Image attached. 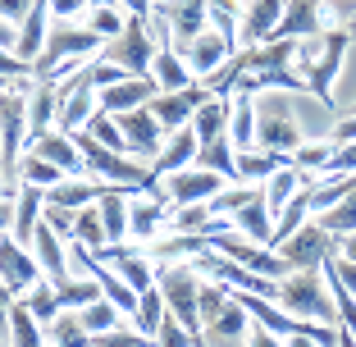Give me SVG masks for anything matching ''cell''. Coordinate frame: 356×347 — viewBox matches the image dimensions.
I'll return each instance as SVG.
<instances>
[{
    "mask_svg": "<svg viewBox=\"0 0 356 347\" xmlns=\"http://www.w3.org/2000/svg\"><path fill=\"white\" fill-rule=\"evenodd\" d=\"M156 55H160V46H156V37H151L147 19H137V14H128V28L119 32L115 42L101 46V60L124 64L133 78H151V64H156Z\"/></svg>",
    "mask_w": 356,
    "mask_h": 347,
    "instance_id": "5b68a950",
    "label": "cell"
},
{
    "mask_svg": "<svg viewBox=\"0 0 356 347\" xmlns=\"http://www.w3.org/2000/svg\"><path fill=\"white\" fill-rule=\"evenodd\" d=\"M165 316H169V306H165V293H160V284H156V288H147V293H142V302H137L133 329H142V334L156 338V329L165 325Z\"/></svg>",
    "mask_w": 356,
    "mask_h": 347,
    "instance_id": "f546056e",
    "label": "cell"
},
{
    "mask_svg": "<svg viewBox=\"0 0 356 347\" xmlns=\"http://www.w3.org/2000/svg\"><path fill=\"white\" fill-rule=\"evenodd\" d=\"M197 151H201V137H197V128H178V133H169L165 137V151H160V160L151 169H156L160 179H169V174H178V169H188V165H197Z\"/></svg>",
    "mask_w": 356,
    "mask_h": 347,
    "instance_id": "44dd1931",
    "label": "cell"
},
{
    "mask_svg": "<svg viewBox=\"0 0 356 347\" xmlns=\"http://www.w3.org/2000/svg\"><path fill=\"white\" fill-rule=\"evenodd\" d=\"M78 316H83V325H87V329H92V338H96V334H110V329H119V325L128 320L124 311L110 302V297H96V302H87Z\"/></svg>",
    "mask_w": 356,
    "mask_h": 347,
    "instance_id": "f1b7e54d",
    "label": "cell"
},
{
    "mask_svg": "<svg viewBox=\"0 0 356 347\" xmlns=\"http://www.w3.org/2000/svg\"><path fill=\"white\" fill-rule=\"evenodd\" d=\"M352 110H356V106H352Z\"/></svg>",
    "mask_w": 356,
    "mask_h": 347,
    "instance_id": "ee69618b",
    "label": "cell"
},
{
    "mask_svg": "<svg viewBox=\"0 0 356 347\" xmlns=\"http://www.w3.org/2000/svg\"><path fill=\"white\" fill-rule=\"evenodd\" d=\"M229 137H233V147H238V151H252L256 147V92H238Z\"/></svg>",
    "mask_w": 356,
    "mask_h": 347,
    "instance_id": "d4e9b609",
    "label": "cell"
},
{
    "mask_svg": "<svg viewBox=\"0 0 356 347\" xmlns=\"http://www.w3.org/2000/svg\"><path fill=\"white\" fill-rule=\"evenodd\" d=\"M60 106H64L60 83H32V92H28V147L42 133L60 128Z\"/></svg>",
    "mask_w": 356,
    "mask_h": 347,
    "instance_id": "e0dca14e",
    "label": "cell"
},
{
    "mask_svg": "<svg viewBox=\"0 0 356 347\" xmlns=\"http://www.w3.org/2000/svg\"><path fill=\"white\" fill-rule=\"evenodd\" d=\"M32 5H37V0H0V19L5 23H23L32 14Z\"/></svg>",
    "mask_w": 356,
    "mask_h": 347,
    "instance_id": "8d00e7d4",
    "label": "cell"
},
{
    "mask_svg": "<svg viewBox=\"0 0 356 347\" xmlns=\"http://www.w3.org/2000/svg\"><path fill=\"white\" fill-rule=\"evenodd\" d=\"M242 5H252V0H242Z\"/></svg>",
    "mask_w": 356,
    "mask_h": 347,
    "instance_id": "7bdbcfd3",
    "label": "cell"
},
{
    "mask_svg": "<svg viewBox=\"0 0 356 347\" xmlns=\"http://www.w3.org/2000/svg\"><path fill=\"white\" fill-rule=\"evenodd\" d=\"M233 55H238V42H233V37H224L220 28H206L192 46H183V60L192 64V74H197L201 83L220 74V69L233 60Z\"/></svg>",
    "mask_w": 356,
    "mask_h": 347,
    "instance_id": "4fadbf2b",
    "label": "cell"
},
{
    "mask_svg": "<svg viewBox=\"0 0 356 347\" xmlns=\"http://www.w3.org/2000/svg\"><path fill=\"white\" fill-rule=\"evenodd\" d=\"M92 347H156V338L142 334V329L119 325V329H110V334H96V338H92Z\"/></svg>",
    "mask_w": 356,
    "mask_h": 347,
    "instance_id": "e575fe53",
    "label": "cell"
},
{
    "mask_svg": "<svg viewBox=\"0 0 356 347\" xmlns=\"http://www.w3.org/2000/svg\"><path fill=\"white\" fill-rule=\"evenodd\" d=\"M69 174H64L55 160H46V156H37V151H23V160H19V183H32V188H55V183H64Z\"/></svg>",
    "mask_w": 356,
    "mask_h": 347,
    "instance_id": "484cf974",
    "label": "cell"
},
{
    "mask_svg": "<svg viewBox=\"0 0 356 347\" xmlns=\"http://www.w3.org/2000/svg\"><path fill=\"white\" fill-rule=\"evenodd\" d=\"M224 188H229L224 174H215V169H206V165H188V169H178V174H169L165 197L178 211V206H192V201H215Z\"/></svg>",
    "mask_w": 356,
    "mask_h": 347,
    "instance_id": "30bf717a",
    "label": "cell"
},
{
    "mask_svg": "<svg viewBox=\"0 0 356 347\" xmlns=\"http://www.w3.org/2000/svg\"><path fill=\"white\" fill-rule=\"evenodd\" d=\"M92 5L87 0H51V14H55V23H74L78 14H87Z\"/></svg>",
    "mask_w": 356,
    "mask_h": 347,
    "instance_id": "d590c367",
    "label": "cell"
},
{
    "mask_svg": "<svg viewBox=\"0 0 356 347\" xmlns=\"http://www.w3.org/2000/svg\"><path fill=\"white\" fill-rule=\"evenodd\" d=\"M347 37L343 28H325L320 37H302L297 42V74L306 78L311 96L320 106H334V83H338V69H343V55H347Z\"/></svg>",
    "mask_w": 356,
    "mask_h": 347,
    "instance_id": "6da1fadb",
    "label": "cell"
},
{
    "mask_svg": "<svg viewBox=\"0 0 356 347\" xmlns=\"http://www.w3.org/2000/svg\"><path fill=\"white\" fill-rule=\"evenodd\" d=\"M210 247H215V252H224L229 261L247 265V270L265 274V279H283V274H293V265L283 261L279 247H261V242H252L247 233H238V229L215 233V238H210Z\"/></svg>",
    "mask_w": 356,
    "mask_h": 347,
    "instance_id": "8992f818",
    "label": "cell"
},
{
    "mask_svg": "<svg viewBox=\"0 0 356 347\" xmlns=\"http://www.w3.org/2000/svg\"><path fill=\"white\" fill-rule=\"evenodd\" d=\"M32 252H37V261H42L46 279H51L55 288H69V284H74V279H69V252H64V238L46 220H42V229H37V238H32Z\"/></svg>",
    "mask_w": 356,
    "mask_h": 347,
    "instance_id": "ffe728a7",
    "label": "cell"
},
{
    "mask_svg": "<svg viewBox=\"0 0 356 347\" xmlns=\"http://www.w3.org/2000/svg\"><path fill=\"white\" fill-rule=\"evenodd\" d=\"M293 165L288 151H270V147H252V151H238V179L242 183H265L274 179L279 169Z\"/></svg>",
    "mask_w": 356,
    "mask_h": 347,
    "instance_id": "603a6c76",
    "label": "cell"
},
{
    "mask_svg": "<svg viewBox=\"0 0 356 347\" xmlns=\"http://www.w3.org/2000/svg\"><path fill=\"white\" fill-rule=\"evenodd\" d=\"M101 46H105V37H96L87 23H55L42 60L32 64V69H37V83H51V74L60 69L64 60H96Z\"/></svg>",
    "mask_w": 356,
    "mask_h": 347,
    "instance_id": "277c9868",
    "label": "cell"
},
{
    "mask_svg": "<svg viewBox=\"0 0 356 347\" xmlns=\"http://www.w3.org/2000/svg\"><path fill=\"white\" fill-rule=\"evenodd\" d=\"M101 256L110 270H119L133 284V293H147V288H156V265L147 261V252H142V242H110V247H101Z\"/></svg>",
    "mask_w": 356,
    "mask_h": 347,
    "instance_id": "5bb4252c",
    "label": "cell"
},
{
    "mask_svg": "<svg viewBox=\"0 0 356 347\" xmlns=\"http://www.w3.org/2000/svg\"><path fill=\"white\" fill-rule=\"evenodd\" d=\"M87 28H92L96 37H105V42H115L119 32L128 28V10L124 5H92V10H87Z\"/></svg>",
    "mask_w": 356,
    "mask_h": 347,
    "instance_id": "4dcf8cb0",
    "label": "cell"
},
{
    "mask_svg": "<svg viewBox=\"0 0 356 347\" xmlns=\"http://www.w3.org/2000/svg\"><path fill=\"white\" fill-rule=\"evenodd\" d=\"M247 347H288V338L270 334L265 325H252V334H247Z\"/></svg>",
    "mask_w": 356,
    "mask_h": 347,
    "instance_id": "f35d334b",
    "label": "cell"
},
{
    "mask_svg": "<svg viewBox=\"0 0 356 347\" xmlns=\"http://www.w3.org/2000/svg\"><path fill=\"white\" fill-rule=\"evenodd\" d=\"M229 124H233V96H220V92H210L206 106L192 115V128H197L201 147L215 142V137H229Z\"/></svg>",
    "mask_w": 356,
    "mask_h": 347,
    "instance_id": "7402d4cb",
    "label": "cell"
},
{
    "mask_svg": "<svg viewBox=\"0 0 356 347\" xmlns=\"http://www.w3.org/2000/svg\"><path fill=\"white\" fill-rule=\"evenodd\" d=\"M28 151H37V156L55 160V165L69 174V179H87V160H83V147L74 142V133H64V128H51V133H42L37 142H32Z\"/></svg>",
    "mask_w": 356,
    "mask_h": 347,
    "instance_id": "ac0fdd59",
    "label": "cell"
},
{
    "mask_svg": "<svg viewBox=\"0 0 356 347\" xmlns=\"http://www.w3.org/2000/svg\"><path fill=\"white\" fill-rule=\"evenodd\" d=\"M279 306L293 311L302 320H325V325H338V306L334 293L325 284V270H293L279 279Z\"/></svg>",
    "mask_w": 356,
    "mask_h": 347,
    "instance_id": "7a4b0ae2",
    "label": "cell"
},
{
    "mask_svg": "<svg viewBox=\"0 0 356 347\" xmlns=\"http://www.w3.org/2000/svg\"><path fill=\"white\" fill-rule=\"evenodd\" d=\"M338 256H352L356 261V233H343V238H338Z\"/></svg>",
    "mask_w": 356,
    "mask_h": 347,
    "instance_id": "ab89813d",
    "label": "cell"
},
{
    "mask_svg": "<svg viewBox=\"0 0 356 347\" xmlns=\"http://www.w3.org/2000/svg\"><path fill=\"white\" fill-rule=\"evenodd\" d=\"M5 329H10V347H51L46 325L32 316L23 297H5Z\"/></svg>",
    "mask_w": 356,
    "mask_h": 347,
    "instance_id": "d6986e66",
    "label": "cell"
},
{
    "mask_svg": "<svg viewBox=\"0 0 356 347\" xmlns=\"http://www.w3.org/2000/svg\"><path fill=\"white\" fill-rule=\"evenodd\" d=\"M315 220L325 224L334 238H343V233H356V192H352V197H343V201H334V206H329V211H320Z\"/></svg>",
    "mask_w": 356,
    "mask_h": 347,
    "instance_id": "836d02e7",
    "label": "cell"
},
{
    "mask_svg": "<svg viewBox=\"0 0 356 347\" xmlns=\"http://www.w3.org/2000/svg\"><path fill=\"white\" fill-rule=\"evenodd\" d=\"M288 347H320V343H315L311 334H293V338H288Z\"/></svg>",
    "mask_w": 356,
    "mask_h": 347,
    "instance_id": "60d3db41",
    "label": "cell"
},
{
    "mask_svg": "<svg viewBox=\"0 0 356 347\" xmlns=\"http://www.w3.org/2000/svg\"><path fill=\"white\" fill-rule=\"evenodd\" d=\"M279 252H283V261L293 265V270H320V265L338 252V238L320 220H306L288 242H279Z\"/></svg>",
    "mask_w": 356,
    "mask_h": 347,
    "instance_id": "ba28073f",
    "label": "cell"
},
{
    "mask_svg": "<svg viewBox=\"0 0 356 347\" xmlns=\"http://www.w3.org/2000/svg\"><path fill=\"white\" fill-rule=\"evenodd\" d=\"M151 78L160 83V92H183V87L201 83V78L192 74V64L183 60V51H174V46H165V51L156 55V64H151Z\"/></svg>",
    "mask_w": 356,
    "mask_h": 347,
    "instance_id": "cb8c5ba5",
    "label": "cell"
},
{
    "mask_svg": "<svg viewBox=\"0 0 356 347\" xmlns=\"http://www.w3.org/2000/svg\"><path fill=\"white\" fill-rule=\"evenodd\" d=\"M329 137H334L338 147H352V142H356V110H352V115H343V119H338V124H334V133H329Z\"/></svg>",
    "mask_w": 356,
    "mask_h": 347,
    "instance_id": "74e56055",
    "label": "cell"
},
{
    "mask_svg": "<svg viewBox=\"0 0 356 347\" xmlns=\"http://www.w3.org/2000/svg\"><path fill=\"white\" fill-rule=\"evenodd\" d=\"M338 142L334 137H325V142H302V147L293 151V165L306 169V174H329V160H334Z\"/></svg>",
    "mask_w": 356,
    "mask_h": 347,
    "instance_id": "1f68e13d",
    "label": "cell"
},
{
    "mask_svg": "<svg viewBox=\"0 0 356 347\" xmlns=\"http://www.w3.org/2000/svg\"><path fill=\"white\" fill-rule=\"evenodd\" d=\"M23 302L32 306V316L42 320L46 329H51L55 320H60V311H69V306H64V293H60V288L51 284V279H46V284H37V288H32L28 297H23Z\"/></svg>",
    "mask_w": 356,
    "mask_h": 347,
    "instance_id": "83f0119b",
    "label": "cell"
},
{
    "mask_svg": "<svg viewBox=\"0 0 356 347\" xmlns=\"http://www.w3.org/2000/svg\"><path fill=\"white\" fill-rule=\"evenodd\" d=\"M325 23V0H288L279 28L270 32V42H302V37H320Z\"/></svg>",
    "mask_w": 356,
    "mask_h": 347,
    "instance_id": "9a60e30c",
    "label": "cell"
},
{
    "mask_svg": "<svg viewBox=\"0 0 356 347\" xmlns=\"http://www.w3.org/2000/svg\"><path fill=\"white\" fill-rule=\"evenodd\" d=\"M169 215H174V206H169V197H147V192H133V201H128V242H156L160 233L169 229Z\"/></svg>",
    "mask_w": 356,
    "mask_h": 347,
    "instance_id": "7c38bea8",
    "label": "cell"
},
{
    "mask_svg": "<svg viewBox=\"0 0 356 347\" xmlns=\"http://www.w3.org/2000/svg\"><path fill=\"white\" fill-rule=\"evenodd\" d=\"M74 242H87L92 252H101V247H110V233H105V220H101V206H83L78 211V238Z\"/></svg>",
    "mask_w": 356,
    "mask_h": 347,
    "instance_id": "d6a6232c",
    "label": "cell"
},
{
    "mask_svg": "<svg viewBox=\"0 0 356 347\" xmlns=\"http://www.w3.org/2000/svg\"><path fill=\"white\" fill-rule=\"evenodd\" d=\"M46 338H51V347H92V329L83 325L78 311H60V320L46 329Z\"/></svg>",
    "mask_w": 356,
    "mask_h": 347,
    "instance_id": "4316f807",
    "label": "cell"
},
{
    "mask_svg": "<svg viewBox=\"0 0 356 347\" xmlns=\"http://www.w3.org/2000/svg\"><path fill=\"white\" fill-rule=\"evenodd\" d=\"M293 92H256V147H270V151H288L293 156L302 147V124L293 115Z\"/></svg>",
    "mask_w": 356,
    "mask_h": 347,
    "instance_id": "3957f363",
    "label": "cell"
},
{
    "mask_svg": "<svg viewBox=\"0 0 356 347\" xmlns=\"http://www.w3.org/2000/svg\"><path fill=\"white\" fill-rule=\"evenodd\" d=\"M206 96H210L206 83H192V87H183V92H156L147 106H151V115L160 119L165 133H178V128H188L192 115L206 106Z\"/></svg>",
    "mask_w": 356,
    "mask_h": 347,
    "instance_id": "8fae6325",
    "label": "cell"
},
{
    "mask_svg": "<svg viewBox=\"0 0 356 347\" xmlns=\"http://www.w3.org/2000/svg\"><path fill=\"white\" fill-rule=\"evenodd\" d=\"M160 5H165L169 28H174V51L192 46L210 28V0H160Z\"/></svg>",
    "mask_w": 356,
    "mask_h": 347,
    "instance_id": "2e32d148",
    "label": "cell"
},
{
    "mask_svg": "<svg viewBox=\"0 0 356 347\" xmlns=\"http://www.w3.org/2000/svg\"><path fill=\"white\" fill-rule=\"evenodd\" d=\"M119 128H124V142H128V156L147 160V165H156L160 151H165V128H160V119L151 115V106H137V110H124V115H115Z\"/></svg>",
    "mask_w": 356,
    "mask_h": 347,
    "instance_id": "9c48e42d",
    "label": "cell"
},
{
    "mask_svg": "<svg viewBox=\"0 0 356 347\" xmlns=\"http://www.w3.org/2000/svg\"><path fill=\"white\" fill-rule=\"evenodd\" d=\"M87 5H119V0H87Z\"/></svg>",
    "mask_w": 356,
    "mask_h": 347,
    "instance_id": "b9f144b4",
    "label": "cell"
},
{
    "mask_svg": "<svg viewBox=\"0 0 356 347\" xmlns=\"http://www.w3.org/2000/svg\"><path fill=\"white\" fill-rule=\"evenodd\" d=\"M0 274H5V297H28L37 284H46V270L32 247H23L14 233L0 238Z\"/></svg>",
    "mask_w": 356,
    "mask_h": 347,
    "instance_id": "52a82bcc",
    "label": "cell"
}]
</instances>
